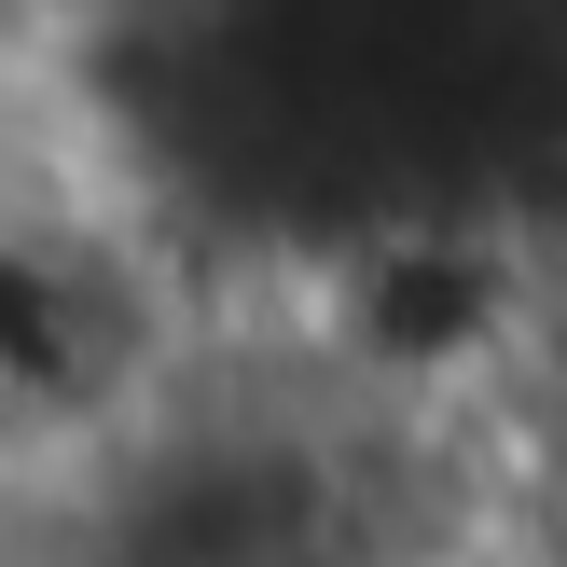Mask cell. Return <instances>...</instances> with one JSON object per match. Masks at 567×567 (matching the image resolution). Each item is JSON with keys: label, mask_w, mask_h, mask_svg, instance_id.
<instances>
[{"label": "cell", "mask_w": 567, "mask_h": 567, "mask_svg": "<svg viewBox=\"0 0 567 567\" xmlns=\"http://www.w3.org/2000/svg\"><path fill=\"white\" fill-rule=\"evenodd\" d=\"M332 332H347L374 374H471V360H513L526 332V264L498 236L457 221H402L360 264H332Z\"/></svg>", "instance_id": "6da1fadb"}, {"label": "cell", "mask_w": 567, "mask_h": 567, "mask_svg": "<svg viewBox=\"0 0 567 567\" xmlns=\"http://www.w3.org/2000/svg\"><path fill=\"white\" fill-rule=\"evenodd\" d=\"M513 360H526V388H540V415L567 430V249L526 277V332H513Z\"/></svg>", "instance_id": "7a4b0ae2"}, {"label": "cell", "mask_w": 567, "mask_h": 567, "mask_svg": "<svg viewBox=\"0 0 567 567\" xmlns=\"http://www.w3.org/2000/svg\"><path fill=\"white\" fill-rule=\"evenodd\" d=\"M0 513H14V485H0Z\"/></svg>", "instance_id": "3957f363"}]
</instances>
